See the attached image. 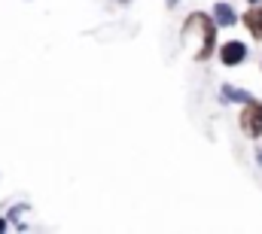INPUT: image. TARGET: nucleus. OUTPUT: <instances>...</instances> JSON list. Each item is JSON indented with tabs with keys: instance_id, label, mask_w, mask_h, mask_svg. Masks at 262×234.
<instances>
[{
	"instance_id": "2",
	"label": "nucleus",
	"mask_w": 262,
	"mask_h": 234,
	"mask_svg": "<svg viewBox=\"0 0 262 234\" xmlns=\"http://www.w3.org/2000/svg\"><path fill=\"white\" fill-rule=\"evenodd\" d=\"M241 131L247 134V137H262V104L259 101H247L244 104V110H241Z\"/></svg>"
},
{
	"instance_id": "1",
	"label": "nucleus",
	"mask_w": 262,
	"mask_h": 234,
	"mask_svg": "<svg viewBox=\"0 0 262 234\" xmlns=\"http://www.w3.org/2000/svg\"><path fill=\"white\" fill-rule=\"evenodd\" d=\"M189 21H195L198 28H201V52L195 55V61H207L213 55V49H216V28H213V21L204 12H192Z\"/></svg>"
},
{
	"instance_id": "3",
	"label": "nucleus",
	"mask_w": 262,
	"mask_h": 234,
	"mask_svg": "<svg viewBox=\"0 0 262 234\" xmlns=\"http://www.w3.org/2000/svg\"><path fill=\"white\" fill-rule=\"evenodd\" d=\"M244 58H247V46H244V43L232 40V43L220 46V61H223L226 67H235V64H241Z\"/></svg>"
},
{
	"instance_id": "7",
	"label": "nucleus",
	"mask_w": 262,
	"mask_h": 234,
	"mask_svg": "<svg viewBox=\"0 0 262 234\" xmlns=\"http://www.w3.org/2000/svg\"><path fill=\"white\" fill-rule=\"evenodd\" d=\"M3 228H6V219H0V231H3Z\"/></svg>"
},
{
	"instance_id": "4",
	"label": "nucleus",
	"mask_w": 262,
	"mask_h": 234,
	"mask_svg": "<svg viewBox=\"0 0 262 234\" xmlns=\"http://www.w3.org/2000/svg\"><path fill=\"white\" fill-rule=\"evenodd\" d=\"M244 25H247V31L253 34V40H262V6L250 9V12L244 15Z\"/></svg>"
},
{
	"instance_id": "8",
	"label": "nucleus",
	"mask_w": 262,
	"mask_h": 234,
	"mask_svg": "<svg viewBox=\"0 0 262 234\" xmlns=\"http://www.w3.org/2000/svg\"><path fill=\"white\" fill-rule=\"evenodd\" d=\"M247 3H259V0H247Z\"/></svg>"
},
{
	"instance_id": "6",
	"label": "nucleus",
	"mask_w": 262,
	"mask_h": 234,
	"mask_svg": "<svg viewBox=\"0 0 262 234\" xmlns=\"http://www.w3.org/2000/svg\"><path fill=\"white\" fill-rule=\"evenodd\" d=\"M223 101H250V95L247 91H241V88H235V85H223Z\"/></svg>"
},
{
	"instance_id": "5",
	"label": "nucleus",
	"mask_w": 262,
	"mask_h": 234,
	"mask_svg": "<svg viewBox=\"0 0 262 234\" xmlns=\"http://www.w3.org/2000/svg\"><path fill=\"white\" fill-rule=\"evenodd\" d=\"M213 15H216V25H235V9L229 3H216Z\"/></svg>"
}]
</instances>
